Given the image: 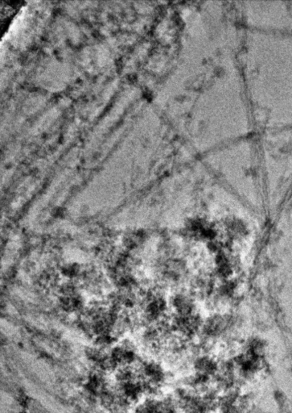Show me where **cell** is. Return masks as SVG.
Listing matches in <instances>:
<instances>
[{
  "mask_svg": "<svg viewBox=\"0 0 292 413\" xmlns=\"http://www.w3.org/2000/svg\"><path fill=\"white\" fill-rule=\"evenodd\" d=\"M82 273V270L80 266L76 263H69L61 267V274L70 279H74L75 277H80Z\"/></svg>",
  "mask_w": 292,
  "mask_h": 413,
  "instance_id": "3",
  "label": "cell"
},
{
  "mask_svg": "<svg viewBox=\"0 0 292 413\" xmlns=\"http://www.w3.org/2000/svg\"><path fill=\"white\" fill-rule=\"evenodd\" d=\"M60 307L67 312H77L84 308V299L73 282L61 286L59 290Z\"/></svg>",
  "mask_w": 292,
  "mask_h": 413,
  "instance_id": "1",
  "label": "cell"
},
{
  "mask_svg": "<svg viewBox=\"0 0 292 413\" xmlns=\"http://www.w3.org/2000/svg\"><path fill=\"white\" fill-rule=\"evenodd\" d=\"M59 279V273L56 270L47 268L40 273L38 282L40 286L43 288L51 290L58 286Z\"/></svg>",
  "mask_w": 292,
  "mask_h": 413,
  "instance_id": "2",
  "label": "cell"
}]
</instances>
